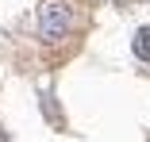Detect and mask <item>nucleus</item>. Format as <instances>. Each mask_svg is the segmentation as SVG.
<instances>
[{"mask_svg":"<svg viewBox=\"0 0 150 142\" xmlns=\"http://www.w3.org/2000/svg\"><path fill=\"white\" fill-rule=\"evenodd\" d=\"M73 23H77V4L73 0H42L39 4V42L42 46H62L73 35Z\"/></svg>","mask_w":150,"mask_h":142,"instance_id":"f257e3e1","label":"nucleus"},{"mask_svg":"<svg viewBox=\"0 0 150 142\" xmlns=\"http://www.w3.org/2000/svg\"><path fill=\"white\" fill-rule=\"evenodd\" d=\"M131 50H135V58H139V62H150V23L135 31V39H131Z\"/></svg>","mask_w":150,"mask_h":142,"instance_id":"f03ea898","label":"nucleus"},{"mask_svg":"<svg viewBox=\"0 0 150 142\" xmlns=\"http://www.w3.org/2000/svg\"><path fill=\"white\" fill-rule=\"evenodd\" d=\"M115 4H131V0H115Z\"/></svg>","mask_w":150,"mask_h":142,"instance_id":"7ed1b4c3","label":"nucleus"},{"mask_svg":"<svg viewBox=\"0 0 150 142\" xmlns=\"http://www.w3.org/2000/svg\"><path fill=\"white\" fill-rule=\"evenodd\" d=\"M0 142H8V138H4V131H0Z\"/></svg>","mask_w":150,"mask_h":142,"instance_id":"20e7f679","label":"nucleus"}]
</instances>
